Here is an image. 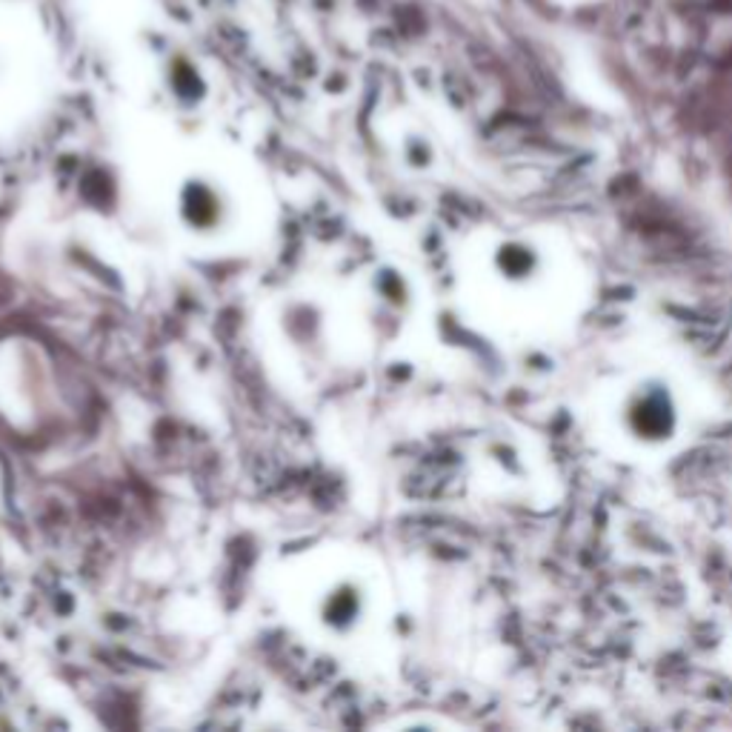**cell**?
Wrapping results in <instances>:
<instances>
[{
  "label": "cell",
  "instance_id": "obj_1",
  "mask_svg": "<svg viewBox=\"0 0 732 732\" xmlns=\"http://www.w3.org/2000/svg\"><path fill=\"white\" fill-rule=\"evenodd\" d=\"M167 81L172 92L183 100H197L206 92V81L201 69L187 55H172L167 63Z\"/></svg>",
  "mask_w": 732,
  "mask_h": 732
},
{
  "label": "cell",
  "instance_id": "obj_2",
  "mask_svg": "<svg viewBox=\"0 0 732 732\" xmlns=\"http://www.w3.org/2000/svg\"><path fill=\"white\" fill-rule=\"evenodd\" d=\"M633 421L638 432H644L649 439H661L670 430V409L664 404V395L652 393L638 398V404L633 407Z\"/></svg>",
  "mask_w": 732,
  "mask_h": 732
},
{
  "label": "cell",
  "instance_id": "obj_3",
  "mask_svg": "<svg viewBox=\"0 0 732 732\" xmlns=\"http://www.w3.org/2000/svg\"><path fill=\"white\" fill-rule=\"evenodd\" d=\"M504 257H506L504 269H506V273H513V275H527V269L532 266V257H529L524 250H521V255H513V252H506Z\"/></svg>",
  "mask_w": 732,
  "mask_h": 732
}]
</instances>
